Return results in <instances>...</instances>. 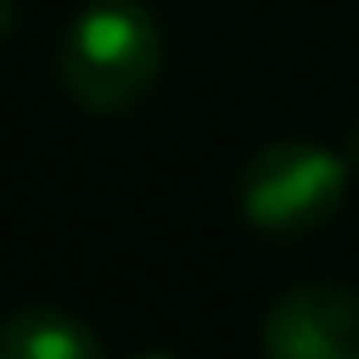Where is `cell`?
Instances as JSON below:
<instances>
[{
    "label": "cell",
    "instance_id": "cell-1",
    "mask_svg": "<svg viewBox=\"0 0 359 359\" xmlns=\"http://www.w3.org/2000/svg\"><path fill=\"white\" fill-rule=\"evenodd\" d=\"M167 36L135 0H94L57 42V83L89 115H126L156 89Z\"/></svg>",
    "mask_w": 359,
    "mask_h": 359
},
{
    "label": "cell",
    "instance_id": "cell-2",
    "mask_svg": "<svg viewBox=\"0 0 359 359\" xmlns=\"http://www.w3.org/2000/svg\"><path fill=\"white\" fill-rule=\"evenodd\" d=\"M349 156L313 141H271L240 172V214L261 234H313L339 214L349 193Z\"/></svg>",
    "mask_w": 359,
    "mask_h": 359
},
{
    "label": "cell",
    "instance_id": "cell-5",
    "mask_svg": "<svg viewBox=\"0 0 359 359\" xmlns=\"http://www.w3.org/2000/svg\"><path fill=\"white\" fill-rule=\"evenodd\" d=\"M11 27H16V0H0V42L11 36Z\"/></svg>",
    "mask_w": 359,
    "mask_h": 359
},
{
    "label": "cell",
    "instance_id": "cell-4",
    "mask_svg": "<svg viewBox=\"0 0 359 359\" xmlns=\"http://www.w3.org/2000/svg\"><path fill=\"white\" fill-rule=\"evenodd\" d=\"M0 359H104V344L63 307H21L0 323Z\"/></svg>",
    "mask_w": 359,
    "mask_h": 359
},
{
    "label": "cell",
    "instance_id": "cell-7",
    "mask_svg": "<svg viewBox=\"0 0 359 359\" xmlns=\"http://www.w3.org/2000/svg\"><path fill=\"white\" fill-rule=\"evenodd\" d=\"M141 359H172V354H141Z\"/></svg>",
    "mask_w": 359,
    "mask_h": 359
},
{
    "label": "cell",
    "instance_id": "cell-3",
    "mask_svg": "<svg viewBox=\"0 0 359 359\" xmlns=\"http://www.w3.org/2000/svg\"><path fill=\"white\" fill-rule=\"evenodd\" d=\"M266 359H359V292L307 281L271 302L261 323Z\"/></svg>",
    "mask_w": 359,
    "mask_h": 359
},
{
    "label": "cell",
    "instance_id": "cell-6",
    "mask_svg": "<svg viewBox=\"0 0 359 359\" xmlns=\"http://www.w3.org/2000/svg\"><path fill=\"white\" fill-rule=\"evenodd\" d=\"M349 167H354V172H359V126H354V130H349Z\"/></svg>",
    "mask_w": 359,
    "mask_h": 359
}]
</instances>
